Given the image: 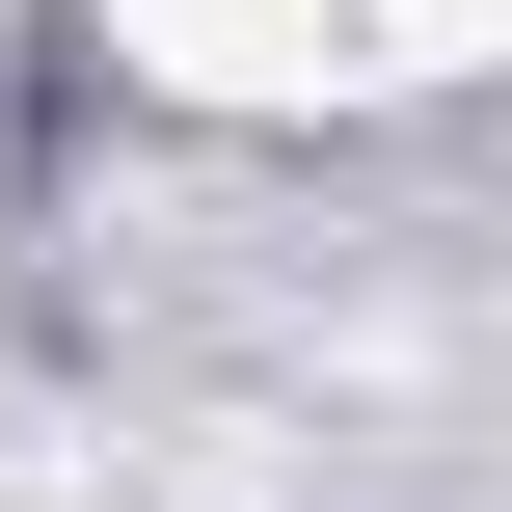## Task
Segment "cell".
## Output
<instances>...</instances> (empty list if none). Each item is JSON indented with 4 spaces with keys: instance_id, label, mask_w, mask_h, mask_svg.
<instances>
[{
    "instance_id": "obj_1",
    "label": "cell",
    "mask_w": 512,
    "mask_h": 512,
    "mask_svg": "<svg viewBox=\"0 0 512 512\" xmlns=\"http://www.w3.org/2000/svg\"><path fill=\"white\" fill-rule=\"evenodd\" d=\"M162 108H324L351 81V0H81Z\"/></svg>"
}]
</instances>
